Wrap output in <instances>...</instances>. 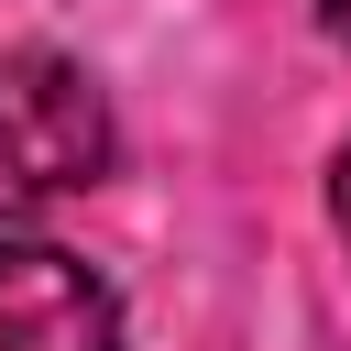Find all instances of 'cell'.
I'll return each mask as SVG.
<instances>
[{
    "instance_id": "6da1fadb",
    "label": "cell",
    "mask_w": 351,
    "mask_h": 351,
    "mask_svg": "<svg viewBox=\"0 0 351 351\" xmlns=\"http://www.w3.org/2000/svg\"><path fill=\"white\" fill-rule=\"evenodd\" d=\"M110 165H121L110 88L55 44H11L0 55V230H33L44 208L110 186Z\"/></svg>"
},
{
    "instance_id": "7a4b0ae2",
    "label": "cell",
    "mask_w": 351,
    "mask_h": 351,
    "mask_svg": "<svg viewBox=\"0 0 351 351\" xmlns=\"http://www.w3.org/2000/svg\"><path fill=\"white\" fill-rule=\"evenodd\" d=\"M0 351H121V285L44 230H0Z\"/></svg>"
},
{
    "instance_id": "3957f363",
    "label": "cell",
    "mask_w": 351,
    "mask_h": 351,
    "mask_svg": "<svg viewBox=\"0 0 351 351\" xmlns=\"http://www.w3.org/2000/svg\"><path fill=\"white\" fill-rule=\"evenodd\" d=\"M329 230H340V252H351V143L329 154Z\"/></svg>"
},
{
    "instance_id": "277c9868",
    "label": "cell",
    "mask_w": 351,
    "mask_h": 351,
    "mask_svg": "<svg viewBox=\"0 0 351 351\" xmlns=\"http://www.w3.org/2000/svg\"><path fill=\"white\" fill-rule=\"evenodd\" d=\"M318 22H329V44H351V0H318Z\"/></svg>"
}]
</instances>
